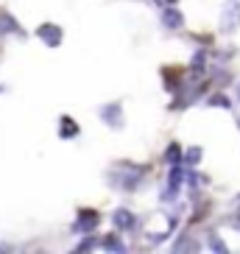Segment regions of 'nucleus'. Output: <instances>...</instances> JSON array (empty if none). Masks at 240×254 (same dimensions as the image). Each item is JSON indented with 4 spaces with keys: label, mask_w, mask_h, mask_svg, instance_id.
<instances>
[{
    "label": "nucleus",
    "mask_w": 240,
    "mask_h": 254,
    "mask_svg": "<svg viewBox=\"0 0 240 254\" xmlns=\"http://www.w3.org/2000/svg\"><path fill=\"white\" fill-rule=\"evenodd\" d=\"M179 187H181V168H179V165H173V168H171V176H168V193H165V195L176 193Z\"/></svg>",
    "instance_id": "nucleus-9"
},
{
    "label": "nucleus",
    "mask_w": 240,
    "mask_h": 254,
    "mask_svg": "<svg viewBox=\"0 0 240 254\" xmlns=\"http://www.w3.org/2000/svg\"><path fill=\"white\" fill-rule=\"evenodd\" d=\"M165 162H171V165H179L181 162V148L173 142L171 148H168V154H165Z\"/></svg>",
    "instance_id": "nucleus-11"
},
{
    "label": "nucleus",
    "mask_w": 240,
    "mask_h": 254,
    "mask_svg": "<svg viewBox=\"0 0 240 254\" xmlns=\"http://www.w3.org/2000/svg\"><path fill=\"white\" fill-rule=\"evenodd\" d=\"M78 131H81L78 123H75L70 115H61L59 118V137L61 140H73V137H78Z\"/></svg>",
    "instance_id": "nucleus-5"
},
{
    "label": "nucleus",
    "mask_w": 240,
    "mask_h": 254,
    "mask_svg": "<svg viewBox=\"0 0 240 254\" xmlns=\"http://www.w3.org/2000/svg\"><path fill=\"white\" fill-rule=\"evenodd\" d=\"M6 34H23V28L17 25V20L11 14H0V37H6Z\"/></svg>",
    "instance_id": "nucleus-7"
},
{
    "label": "nucleus",
    "mask_w": 240,
    "mask_h": 254,
    "mask_svg": "<svg viewBox=\"0 0 240 254\" xmlns=\"http://www.w3.org/2000/svg\"><path fill=\"white\" fill-rule=\"evenodd\" d=\"M104 252H126V246H123V240H120L118 235H106L104 238Z\"/></svg>",
    "instance_id": "nucleus-10"
},
{
    "label": "nucleus",
    "mask_w": 240,
    "mask_h": 254,
    "mask_svg": "<svg viewBox=\"0 0 240 254\" xmlns=\"http://www.w3.org/2000/svg\"><path fill=\"white\" fill-rule=\"evenodd\" d=\"M240 25V0H226V6L221 8V31L229 34Z\"/></svg>",
    "instance_id": "nucleus-1"
},
{
    "label": "nucleus",
    "mask_w": 240,
    "mask_h": 254,
    "mask_svg": "<svg viewBox=\"0 0 240 254\" xmlns=\"http://www.w3.org/2000/svg\"><path fill=\"white\" fill-rule=\"evenodd\" d=\"M168 3H176V0H168Z\"/></svg>",
    "instance_id": "nucleus-16"
},
{
    "label": "nucleus",
    "mask_w": 240,
    "mask_h": 254,
    "mask_svg": "<svg viewBox=\"0 0 240 254\" xmlns=\"http://www.w3.org/2000/svg\"><path fill=\"white\" fill-rule=\"evenodd\" d=\"M162 23H165L168 28H181V25H184V17H181V11H176V8H165V11H162Z\"/></svg>",
    "instance_id": "nucleus-8"
},
{
    "label": "nucleus",
    "mask_w": 240,
    "mask_h": 254,
    "mask_svg": "<svg viewBox=\"0 0 240 254\" xmlns=\"http://www.w3.org/2000/svg\"><path fill=\"white\" fill-rule=\"evenodd\" d=\"M212 104H215V106H226V98L224 95H215V98H212Z\"/></svg>",
    "instance_id": "nucleus-15"
},
{
    "label": "nucleus",
    "mask_w": 240,
    "mask_h": 254,
    "mask_svg": "<svg viewBox=\"0 0 240 254\" xmlns=\"http://www.w3.org/2000/svg\"><path fill=\"white\" fill-rule=\"evenodd\" d=\"M112 224L118 226L120 232H128V229H134V215H131L126 207H120L112 212Z\"/></svg>",
    "instance_id": "nucleus-4"
},
{
    "label": "nucleus",
    "mask_w": 240,
    "mask_h": 254,
    "mask_svg": "<svg viewBox=\"0 0 240 254\" xmlns=\"http://www.w3.org/2000/svg\"><path fill=\"white\" fill-rule=\"evenodd\" d=\"M198 159H201V148H190L187 154H184V162L187 165H195Z\"/></svg>",
    "instance_id": "nucleus-12"
},
{
    "label": "nucleus",
    "mask_w": 240,
    "mask_h": 254,
    "mask_svg": "<svg viewBox=\"0 0 240 254\" xmlns=\"http://www.w3.org/2000/svg\"><path fill=\"white\" fill-rule=\"evenodd\" d=\"M210 252H226V243L218 238H210Z\"/></svg>",
    "instance_id": "nucleus-14"
},
{
    "label": "nucleus",
    "mask_w": 240,
    "mask_h": 254,
    "mask_svg": "<svg viewBox=\"0 0 240 254\" xmlns=\"http://www.w3.org/2000/svg\"><path fill=\"white\" fill-rule=\"evenodd\" d=\"M90 249H95V238H84L78 246H75V252H90Z\"/></svg>",
    "instance_id": "nucleus-13"
},
{
    "label": "nucleus",
    "mask_w": 240,
    "mask_h": 254,
    "mask_svg": "<svg viewBox=\"0 0 240 254\" xmlns=\"http://www.w3.org/2000/svg\"><path fill=\"white\" fill-rule=\"evenodd\" d=\"M37 37L42 39V45L59 48V45H61V39H64V31H61L56 23H42V25L37 28Z\"/></svg>",
    "instance_id": "nucleus-2"
},
{
    "label": "nucleus",
    "mask_w": 240,
    "mask_h": 254,
    "mask_svg": "<svg viewBox=\"0 0 240 254\" xmlns=\"http://www.w3.org/2000/svg\"><path fill=\"white\" fill-rule=\"evenodd\" d=\"M95 226H98V212L95 209H81L78 218H75V224H73V232L84 235V232H92Z\"/></svg>",
    "instance_id": "nucleus-3"
},
{
    "label": "nucleus",
    "mask_w": 240,
    "mask_h": 254,
    "mask_svg": "<svg viewBox=\"0 0 240 254\" xmlns=\"http://www.w3.org/2000/svg\"><path fill=\"white\" fill-rule=\"evenodd\" d=\"M101 120H104V123H109L112 128H120V126H123V118H120V106H118V104L104 106V109H101Z\"/></svg>",
    "instance_id": "nucleus-6"
}]
</instances>
